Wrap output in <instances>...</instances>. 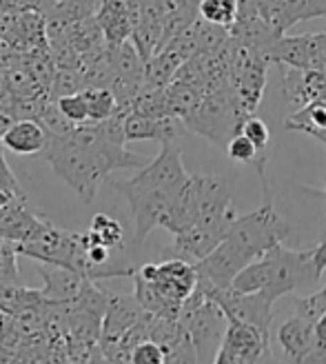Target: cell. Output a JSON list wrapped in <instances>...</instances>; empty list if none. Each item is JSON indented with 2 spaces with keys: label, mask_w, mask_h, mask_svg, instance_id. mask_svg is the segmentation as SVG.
<instances>
[{
  "label": "cell",
  "mask_w": 326,
  "mask_h": 364,
  "mask_svg": "<svg viewBox=\"0 0 326 364\" xmlns=\"http://www.w3.org/2000/svg\"><path fill=\"white\" fill-rule=\"evenodd\" d=\"M175 193L178 191H171V189H147V191H134L124 196L134 213V223H136V231H134L136 247H140L147 240V235L156 227H162V220H165Z\"/></svg>",
  "instance_id": "cell-11"
},
{
  "label": "cell",
  "mask_w": 326,
  "mask_h": 364,
  "mask_svg": "<svg viewBox=\"0 0 326 364\" xmlns=\"http://www.w3.org/2000/svg\"><path fill=\"white\" fill-rule=\"evenodd\" d=\"M7 362H18V358L5 347L3 342H0V364H7Z\"/></svg>",
  "instance_id": "cell-42"
},
{
  "label": "cell",
  "mask_w": 326,
  "mask_h": 364,
  "mask_svg": "<svg viewBox=\"0 0 326 364\" xmlns=\"http://www.w3.org/2000/svg\"><path fill=\"white\" fill-rule=\"evenodd\" d=\"M98 21L102 25L104 38L109 47H116L124 41L131 38L134 33V16L120 0H104L98 9Z\"/></svg>",
  "instance_id": "cell-22"
},
{
  "label": "cell",
  "mask_w": 326,
  "mask_h": 364,
  "mask_svg": "<svg viewBox=\"0 0 326 364\" xmlns=\"http://www.w3.org/2000/svg\"><path fill=\"white\" fill-rule=\"evenodd\" d=\"M262 18L280 33L313 18H326V0H262Z\"/></svg>",
  "instance_id": "cell-12"
},
{
  "label": "cell",
  "mask_w": 326,
  "mask_h": 364,
  "mask_svg": "<svg viewBox=\"0 0 326 364\" xmlns=\"http://www.w3.org/2000/svg\"><path fill=\"white\" fill-rule=\"evenodd\" d=\"M209 298H213L222 306L229 322H249L268 338L271 336V322H273V300L262 291H240L235 287H213L202 280H197Z\"/></svg>",
  "instance_id": "cell-7"
},
{
  "label": "cell",
  "mask_w": 326,
  "mask_h": 364,
  "mask_svg": "<svg viewBox=\"0 0 326 364\" xmlns=\"http://www.w3.org/2000/svg\"><path fill=\"white\" fill-rule=\"evenodd\" d=\"M242 134L249 140H253V144H256L260 151H264L268 147V142H271V129H268V124L262 118H258V116H249L244 120Z\"/></svg>",
  "instance_id": "cell-35"
},
{
  "label": "cell",
  "mask_w": 326,
  "mask_h": 364,
  "mask_svg": "<svg viewBox=\"0 0 326 364\" xmlns=\"http://www.w3.org/2000/svg\"><path fill=\"white\" fill-rule=\"evenodd\" d=\"M87 89V78L82 74V69H56V76L49 87L51 98H65L71 94H80Z\"/></svg>",
  "instance_id": "cell-32"
},
{
  "label": "cell",
  "mask_w": 326,
  "mask_h": 364,
  "mask_svg": "<svg viewBox=\"0 0 326 364\" xmlns=\"http://www.w3.org/2000/svg\"><path fill=\"white\" fill-rule=\"evenodd\" d=\"M180 322L191 333L197 360L215 362L217 349H220L224 331L229 326V318L222 311V306L213 298H209L200 287H195L193 294L183 302V309H180Z\"/></svg>",
  "instance_id": "cell-5"
},
{
  "label": "cell",
  "mask_w": 326,
  "mask_h": 364,
  "mask_svg": "<svg viewBox=\"0 0 326 364\" xmlns=\"http://www.w3.org/2000/svg\"><path fill=\"white\" fill-rule=\"evenodd\" d=\"M89 240L94 242H102L109 249H122L124 247V231L122 225L116 220V218L107 215V213H96L92 218V225H89V231L85 233Z\"/></svg>",
  "instance_id": "cell-28"
},
{
  "label": "cell",
  "mask_w": 326,
  "mask_h": 364,
  "mask_svg": "<svg viewBox=\"0 0 326 364\" xmlns=\"http://www.w3.org/2000/svg\"><path fill=\"white\" fill-rule=\"evenodd\" d=\"M40 278L45 280L43 294L49 302H71L82 291L87 278L76 269L53 262H40Z\"/></svg>",
  "instance_id": "cell-19"
},
{
  "label": "cell",
  "mask_w": 326,
  "mask_h": 364,
  "mask_svg": "<svg viewBox=\"0 0 326 364\" xmlns=\"http://www.w3.org/2000/svg\"><path fill=\"white\" fill-rule=\"evenodd\" d=\"M320 278L322 273L315 269L311 249L291 251L280 242L262 258L246 264L233 280V287L240 291H262L276 302L293 291L313 289Z\"/></svg>",
  "instance_id": "cell-1"
},
{
  "label": "cell",
  "mask_w": 326,
  "mask_h": 364,
  "mask_svg": "<svg viewBox=\"0 0 326 364\" xmlns=\"http://www.w3.org/2000/svg\"><path fill=\"white\" fill-rule=\"evenodd\" d=\"M244 120L246 116L240 107L238 94H235L233 85H227L211 91V94H205V100L193 114L185 118V124L189 132L227 149L229 140L242 132Z\"/></svg>",
  "instance_id": "cell-4"
},
{
  "label": "cell",
  "mask_w": 326,
  "mask_h": 364,
  "mask_svg": "<svg viewBox=\"0 0 326 364\" xmlns=\"http://www.w3.org/2000/svg\"><path fill=\"white\" fill-rule=\"evenodd\" d=\"M45 160L58 178L74 189L85 205H92L98 193V187L107 180L98 160L87 147L76 142L71 136H51L45 147Z\"/></svg>",
  "instance_id": "cell-3"
},
{
  "label": "cell",
  "mask_w": 326,
  "mask_h": 364,
  "mask_svg": "<svg viewBox=\"0 0 326 364\" xmlns=\"http://www.w3.org/2000/svg\"><path fill=\"white\" fill-rule=\"evenodd\" d=\"M87 105H89V120L102 122L118 109V100L109 87H89L85 89Z\"/></svg>",
  "instance_id": "cell-29"
},
{
  "label": "cell",
  "mask_w": 326,
  "mask_h": 364,
  "mask_svg": "<svg viewBox=\"0 0 326 364\" xmlns=\"http://www.w3.org/2000/svg\"><path fill=\"white\" fill-rule=\"evenodd\" d=\"M187 124L178 116H165V118H151L142 116L138 112H129L124 122V136L126 142L138 140H156L160 144L165 142H178L180 138L187 136Z\"/></svg>",
  "instance_id": "cell-13"
},
{
  "label": "cell",
  "mask_w": 326,
  "mask_h": 364,
  "mask_svg": "<svg viewBox=\"0 0 326 364\" xmlns=\"http://www.w3.org/2000/svg\"><path fill=\"white\" fill-rule=\"evenodd\" d=\"M284 129L313 136L315 140L326 144V100L317 98L300 107L295 114L284 120Z\"/></svg>",
  "instance_id": "cell-23"
},
{
  "label": "cell",
  "mask_w": 326,
  "mask_h": 364,
  "mask_svg": "<svg viewBox=\"0 0 326 364\" xmlns=\"http://www.w3.org/2000/svg\"><path fill=\"white\" fill-rule=\"evenodd\" d=\"M3 147L18 156H33L45 151L49 142V132L43 127V122L33 118H18L11 124L5 127L3 136H0Z\"/></svg>",
  "instance_id": "cell-15"
},
{
  "label": "cell",
  "mask_w": 326,
  "mask_h": 364,
  "mask_svg": "<svg viewBox=\"0 0 326 364\" xmlns=\"http://www.w3.org/2000/svg\"><path fill=\"white\" fill-rule=\"evenodd\" d=\"M147 309H142L136 296H118L112 294L107 314L102 318V336L100 342H118L131 326L142 318Z\"/></svg>",
  "instance_id": "cell-18"
},
{
  "label": "cell",
  "mask_w": 326,
  "mask_h": 364,
  "mask_svg": "<svg viewBox=\"0 0 326 364\" xmlns=\"http://www.w3.org/2000/svg\"><path fill=\"white\" fill-rule=\"evenodd\" d=\"M76 233L65 231L56 225H51L45 218L38 220V227L31 231L29 238L23 242H16L13 251L23 253L27 258H33L38 262H53L71 267V256H74Z\"/></svg>",
  "instance_id": "cell-9"
},
{
  "label": "cell",
  "mask_w": 326,
  "mask_h": 364,
  "mask_svg": "<svg viewBox=\"0 0 326 364\" xmlns=\"http://www.w3.org/2000/svg\"><path fill=\"white\" fill-rule=\"evenodd\" d=\"M306 193H311V196H317V198H322L324 203H326V173H324V187H322V191H315V189H304Z\"/></svg>",
  "instance_id": "cell-43"
},
{
  "label": "cell",
  "mask_w": 326,
  "mask_h": 364,
  "mask_svg": "<svg viewBox=\"0 0 326 364\" xmlns=\"http://www.w3.org/2000/svg\"><path fill=\"white\" fill-rule=\"evenodd\" d=\"M138 273L158 289L162 298L178 306H183V302L197 287L195 264L183 258H165L162 262H149L140 267Z\"/></svg>",
  "instance_id": "cell-8"
},
{
  "label": "cell",
  "mask_w": 326,
  "mask_h": 364,
  "mask_svg": "<svg viewBox=\"0 0 326 364\" xmlns=\"http://www.w3.org/2000/svg\"><path fill=\"white\" fill-rule=\"evenodd\" d=\"M224 240V235L215 233L202 225H193L185 231H180L173 235V245L165 249L167 258H183L189 262H197Z\"/></svg>",
  "instance_id": "cell-17"
},
{
  "label": "cell",
  "mask_w": 326,
  "mask_h": 364,
  "mask_svg": "<svg viewBox=\"0 0 326 364\" xmlns=\"http://www.w3.org/2000/svg\"><path fill=\"white\" fill-rule=\"evenodd\" d=\"M109 56H112L116 76L144 80V58L140 56V51L131 38L116 45V47H109Z\"/></svg>",
  "instance_id": "cell-26"
},
{
  "label": "cell",
  "mask_w": 326,
  "mask_h": 364,
  "mask_svg": "<svg viewBox=\"0 0 326 364\" xmlns=\"http://www.w3.org/2000/svg\"><path fill=\"white\" fill-rule=\"evenodd\" d=\"M134 364H167V355L162 344H158L156 340H144L134 349Z\"/></svg>",
  "instance_id": "cell-36"
},
{
  "label": "cell",
  "mask_w": 326,
  "mask_h": 364,
  "mask_svg": "<svg viewBox=\"0 0 326 364\" xmlns=\"http://www.w3.org/2000/svg\"><path fill=\"white\" fill-rule=\"evenodd\" d=\"M120 3H124L126 9L131 11V16H134V27H136L138 18H140V11H142V5H144V0H120Z\"/></svg>",
  "instance_id": "cell-41"
},
{
  "label": "cell",
  "mask_w": 326,
  "mask_h": 364,
  "mask_svg": "<svg viewBox=\"0 0 326 364\" xmlns=\"http://www.w3.org/2000/svg\"><path fill=\"white\" fill-rule=\"evenodd\" d=\"M58 107H60V112L71 122H76V124L89 122V105H87L85 91H80V94L65 96V98H58Z\"/></svg>",
  "instance_id": "cell-34"
},
{
  "label": "cell",
  "mask_w": 326,
  "mask_h": 364,
  "mask_svg": "<svg viewBox=\"0 0 326 364\" xmlns=\"http://www.w3.org/2000/svg\"><path fill=\"white\" fill-rule=\"evenodd\" d=\"M306 362H326V314L315 320V349Z\"/></svg>",
  "instance_id": "cell-39"
},
{
  "label": "cell",
  "mask_w": 326,
  "mask_h": 364,
  "mask_svg": "<svg viewBox=\"0 0 326 364\" xmlns=\"http://www.w3.org/2000/svg\"><path fill=\"white\" fill-rule=\"evenodd\" d=\"M189 180V173L183 165V149L178 142H165L160 154L147 162L134 178L129 180H114L112 187L120 196L147 189H171L178 191Z\"/></svg>",
  "instance_id": "cell-6"
},
{
  "label": "cell",
  "mask_w": 326,
  "mask_h": 364,
  "mask_svg": "<svg viewBox=\"0 0 326 364\" xmlns=\"http://www.w3.org/2000/svg\"><path fill=\"white\" fill-rule=\"evenodd\" d=\"M202 0H173V11L185 25H193L200 18Z\"/></svg>",
  "instance_id": "cell-38"
},
{
  "label": "cell",
  "mask_w": 326,
  "mask_h": 364,
  "mask_svg": "<svg viewBox=\"0 0 326 364\" xmlns=\"http://www.w3.org/2000/svg\"><path fill=\"white\" fill-rule=\"evenodd\" d=\"M240 14V0H202L200 5V16L209 23L222 25L231 29L238 21Z\"/></svg>",
  "instance_id": "cell-30"
},
{
  "label": "cell",
  "mask_w": 326,
  "mask_h": 364,
  "mask_svg": "<svg viewBox=\"0 0 326 364\" xmlns=\"http://www.w3.org/2000/svg\"><path fill=\"white\" fill-rule=\"evenodd\" d=\"M69 41L76 45V49L80 53H94V51L109 47L107 38H104V31H102V25H100L96 14L78 18V21H71Z\"/></svg>",
  "instance_id": "cell-25"
},
{
  "label": "cell",
  "mask_w": 326,
  "mask_h": 364,
  "mask_svg": "<svg viewBox=\"0 0 326 364\" xmlns=\"http://www.w3.org/2000/svg\"><path fill=\"white\" fill-rule=\"evenodd\" d=\"M293 306H295V314L306 318V320H320L326 314V287L315 291V294H309L304 298H293Z\"/></svg>",
  "instance_id": "cell-33"
},
{
  "label": "cell",
  "mask_w": 326,
  "mask_h": 364,
  "mask_svg": "<svg viewBox=\"0 0 326 364\" xmlns=\"http://www.w3.org/2000/svg\"><path fill=\"white\" fill-rule=\"evenodd\" d=\"M197 213H200V187H197V178L189 176V180L173 196V203L165 215V220H162V227L175 235L193 227L197 220Z\"/></svg>",
  "instance_id": "cell-20"
},
{
  "label": "cell",
  "mask_w": 326,
  "mask_h": 364,
  "mask_svg": "<svg viewBox=\"0 0 326 364\" xmlns=\"http://www.w3.org/2000/svg\"><path fill=\"white\" fill-rule=\"evenodd\" d=\"M264 205L251 213L238 215L231 225L224 242L238 253V256L251 264L253 260L262 258L268 249L284 242L291 233V227L284 223V218L276 211L273 193L268 191V185H262Z\"/></svg>",
  "instance_id": "cell-2"
},
{
  "label": "cell",
  "mask_w": 326,
  "mask_h": 364,
  "mask_svg": "<svg viewBox=\"0 0 326 364\" xmlns=\"http://www.w3.org/2000/svg\"><path fill=\"white\" fill-rule=\"evenodd\" d=\"M309 71L326 74V31L309 33Z\"/></svg>",
  "instance_id": "cell-37"
},
{
  "label": "cell",
  "mask_w": 326,
  "mask_h": 364,
  "mask_svg": "<svg viewBox=\"0 0 326 364\" xmlns=\"http://www.w3.org/2000/svg\"><path fill=\"white\" fill-rule=\"evenodd\" d=\"M185 63V58L171 47L158 49L153 56L144 63V85L149 87H169L178 74L180 65Z\"/></svg>",
  "instance_id": "cell-24"
},
{
  "label": "cell",
  "mask_w": 326,
  "mask_h": 364,
  "mask_svg": "<svg viewBox=\"0 0 326 364\" xmlns=\"http://www.w3.org/2000/svg\"><path fill=\"white\" fill-rule=\"evenodd\" d=\"M205 100V94L197 87H191L187 82L173 80L167 87V105H169V116H178V118H187L189 114H193L200 102Z\"/></svg>",
  "instance_id": "cell-27"
},
{
  "label": "cell",
  "mask_w": 326,
  "mask_h": 364,
  "mask_svg": "<svg viewBox=\"0 0 326 364\" xmlns=\"http://www.w3.org/2000/svg\"><path fill=\"white\" fill-rule=\"evenodd\" d=\"M246 267V262L235 253L224 240L217 245L209 256L195 262L197 280L213 287H233V280Z\"/></svg>",
  "instance_id": "cell-14"
},
{
  "label": "cell",
  "mask_w": 326,
  "mask_h": 364,
  "mask_svg": "<svg viewBox=\"0 0 326 364\" xmlns=\"http://www.w3.org/2000/svg\"><path fill=\"white\" fill-rule=\"evenodd\" d=\"M280 91L286 102L304 107L306 102L317 100L326 94V74H322V71L282 67Z\"/></svg>",
  "instance_id": "cell-16"
},
{
  "label": "cell",
  "mask_w": 326,
  "mask_h": 364,
  "mask_svg": "<svg viewBox=\"0 0 326 364\" xmlns=\"http://www.w3.org/2000/svg\"><path fill=\"white\" fill-rule=\"evenodd\" d=\"M38 122H43L45 129L51 134V136H71L76 129V122H71L63 112H60V107H58V100L56 98H51L47 94L45 98V105H43V112H40V118Z\"/></svg>",
  "instance_id": "cell-31"
},
{
  "label": "cell",
  "mask_w": 326,
  "mask_h": 364,
  "mask_svg": "<svg viewBox=\"0 0 326 364\" xmlns=\"http://www.w3.org/2000/svg\"><path fill=\"white\" fill-rule=\"evenodd\" d=\"M278 342L286 360L291 362H306L315 349V322L295 316L286 320L278 329Z\"/></svg>",
  "instance_id": "cell-21"
},
{
  "label": "cell",
  "mask_w": 326,
  "mask_h": 364,
  "mask_svg": "<svg viewBox=\"0 0 326 364\" xmlns=\"http://www.w3.org/2000/svg\"><path fill=\"white\" fill-rule=\"evenodd\" d=\"M311 253H313L315 269H317L320 273H324V271H326V235H324V238H322L315 247H311Z\"/></svg>",
  "instance_id": "cell-40"
},
{
  "label": "cell",
  "mask_w": 326,
  "mask_h": 364,
  "mask_svg": "<svg viewBox=\"0 0 326 364\" xmlns=\"http://www.w3.org/2000/svg\"><path fill=\"white\" fill-rule=\"evenodd\" d=\"M262 360H273L268 347V338L249 322H229L220 349L217 364H253Z\"/></svg>",
  "instance_id": "cell-10"
}]
</instances>
